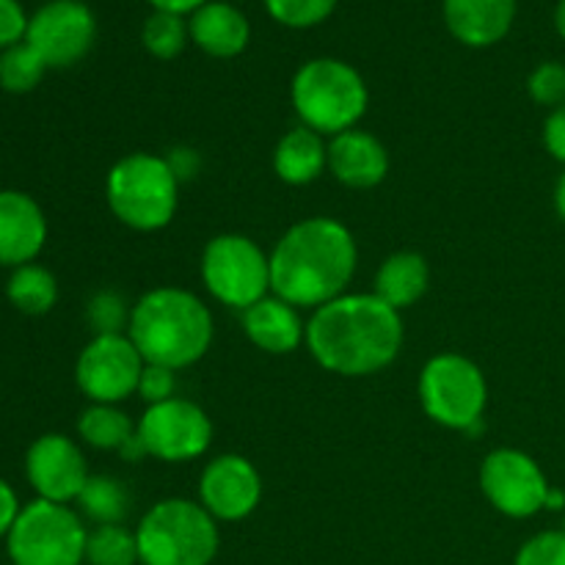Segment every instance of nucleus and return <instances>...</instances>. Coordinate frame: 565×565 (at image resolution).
<instances>
[{
  "label": "nucleus",
  "mask_w": 565,
  "mask_h": 565,
  "mask_svg": "<svg viewBox=\"0 0 565 565\" xmlns=\"http://www.w3.org/2000/svg\"><path fill=\"white\" fill-rule=\"evenodd\" d=\"M329 171L345 188L367 191L390 174V152L373 132L353 127L329 141Z\"/></svg>",
  "instance_id": "f3484780"
},
{
  "label": "nucleus",
  "mask_w": 565,
  "mask_h": 565,
  "mask_svg": "<svg viewBox=\"0 0 565 565\" xmlns=\"http://www.w3.org/2000/svg\"><path fill=\"white\" fill-rule=\"evenodd\" d=\"M105 199L119 224L136 232L166 230L180 204V177L171 169L169 158L130 152L110 166Z\"/></svg>",
  "instance_id": "39448f33"
},
{
  "label": "nucleus",
  "mask_w": 565,
  "mask_h": 565,
  "mask_svg": "<svg viewBox=\"0 0 565 565\" xmlns=\"http://www.w3.org/2000/svg\"><path fill=\"white\" fill-rule=\"evenodd\" d=\"M138 395L147 406L166 403L177 397V370L160 367V364H147L138 381Z\"/></svg>",
  "instance_id": "473e14b6"
},
{
  "label": "nucleus",
  "mask_w": 565,
  "mask_h": 565,
  "mask_svg": "<svg viewBox=\"0 0 565 565\" xmlns=\"http://www.w3.org/2000/svg\"><path fill=\"white\" fill-rule=\"evenodd\" d=\"M88 565H138L136 530L125 524H97L86 539Z\"/></svg>",
  "instance_id": "a878e982"
},
{
  "label": "nucleus",
  "mask_w": 565,
  "mask_h": 565,
  "mask_svg": "<svg viewBox=\"0 0 565 565\" xmlns=\"http://www.w3.org/2000/svg\"><path fill=\"white\" fill-rule=\"evenodd\" d=\"M20 511L22 508H20V502H17L14 489H11V486L0 478V539H6V535L11 533L17 516H20Z\"/></svg>",
  "instance_id": "c9c22d12"
},
{
  "label": "nucleus",
  "mask_w": 565,
  "mask_h": 565,
  "mask_svg": "<svg viewBox=\"0 0 565 565\" xmlns=\"http://www.w3.org/2000/svg\"><path fill=\"white\" fill-rule=\"evenodd\" d=\"M47 241V218L36 199L22 191H0V265L33 263Z\"/></svg>",
  "instance_id": "dca6fc26"
},
{
  "label": "nucleus",
  "mask_w": 565,
  "mask_h": 565,
  "mask_svg": "<svg viewBox=\"0 0 565 565\" xmlns=\"http://www.w3.org/2000/svg\"><path fill=\"white\" fill-rule=\"evenodd\" d=\"M191 42V31H188V17L169 14V11H152L143 20L141 28V44L152 58L171 61L182 55V50Z\"/></svg>",
  "instance_id": "bb28decb"
},
{
  "label": "nucleus",
  "mask_w": 565,
  "mask_h": 565,
  "mask_svg": "<svg viewBox=\"0 0 565 565\" xmlns=\"http://www.w3.org/2000/svg\"><path fill=\"white\" fill-rule=\"evenodd\" d=\"M6 296L22 315H47L58 301V281L47 268L28 263L14 268Z\"/></svg>",
  "instance_id": "393cba45"
},
{
  "label": "nucleus",
  "mask_w": 565,
  "mask_h": 565,
  "mask_svg": "<svg viewBox=\"0 0 565 565\" xmlns=\"http://www.w3.org/2000/svg\"><path fill=\"white\" fill-rule=\"evenodd\" d=\"M513 565H565V530L539 533L519 550Z\"/></svg>",
  "instance_id": "2f4dec72"
},
{
  "label": "nucleus",
  "mask_w": 565,
  "mask_h": 565,
  "mask_svg": "<svg viewBox=\"0 0 565 565\" xmlns=\"http://www.w3.org/2000/svg\"><path fill=\"white\" fill-rule=\"evenodd\" d=\"M25 475L36 491V500L58 502V505L75 502L86 480L92 478L81 447L64 434H44L28 447Z\"/></svg>",
  "instance_id": "2eb2a0df"
},
{
  "label": "nucleus",
  "mask_w": 565,
  "mask_h": 565,
  "mask_svg": "<svg viewBox=\"0 0 565 565\" xmlns=\"http://www.w3.org/2000/svg\"><path fill=\"white\" fill-rule=\"evenodd\" d=\"M243 331L252 340V345L270 353V356H285V353L298 351L307 342V323L301 320L298 307L274 296V292L243 312Z\"/></svg>",
  "instance_id": "6ab92c4d"
},
{
  "label": "nucleus",
  "mask_w": 565,
  "mask_h": 565,
  "mask_svg": "<svg viewBox=\"0 0 565 565\" xmlns=\"http://www.w3.org/2000/svg\"><path fill=\"white\" fill-rule=\"evenodd\" d=\"M199 502L215 522H243L263 502V475L237 452H224L204 467Z\"/></svg>",
  "instance_id": "4468645a"
},
{
  "label": "nucleus",
  "mask_w": 565,
  "mask_h": 565,
  "mask_svg": "<svg viewBox=\"0 0 565 565\" xmlns=\"http://www.w3.org/2000/svg\"><path fill=\"white\" fill-rule=\"evenodd\" d=\"M290 99L303 127L320 136L353 130L367 114L370 88L362 72L342 58H312L298 66Z\"/></svg>",
  "instance_id": "20e7f679"
},
{
  "label": "nucleus",
  "mask_w": 565,
  "mask_h": 565,
  "mask_svg": "<svg viewBox=\"0 0 565 565\" xmlns=\"http://www.w3.org/2000/svg\"><path fill=\"white\" fill-rule=\"evenodd\" d=\"M154 11H169V14H180V17H191L193 11L202 9L207 0H147Z\"/></svg>",
  "instance_id": "e433bc0d"
},
{
  "label": "nucleus",
  "mask_w": 565,
  "mask_h": 565,
  "mask_svg": "<svg viewBox=\"0 0 565 565\" xmlns=\"http://www.w3.org/2000/svg\"><path fill=\"white\" fill-rule=\"evenodd\" d=\"M132 307H127L125 296L116 290H99L88 298L86 320L92 326L94 337L103 334H127L130 329Z\"/></svg>",
  "instance_id": "c85d7f7f"
},
{
  "label": "nucleus",
  "mask_w": 565,
  "mask_h": 565,
  "mask_svg": "<svg viewBox=\"0 0 565 565\" xmlns=\"http://www.w3.org/2000/svg\"><path fill=\"white\" fill-rule=\"evenodd\" d=\"M544 147L555 160L565 163V105L552 108L544 121Z\"/></svg>",
  "instance_id": "f704fd0d"
},
{
  "label": "nucleus",
  "mask_w": 565,
  "mask_h": 565,
  "mask_svg": "<svg viewBox=\"0 0 565 565\" xmlns=\"http://www.w3.org/2000/svg\"><path fill=\"white\" fill-rule=\"evenodd\" d=\"M403 318L375 292H345L315 309L307 348L326 373L367 379L390 367L403 348Z\"/></svg>",
  "instance_id": "f257e3e1"
},
{
  "label": "nucleus",
  "mask_w": 565,
  "mask_h": 565,
  "mask_svg": "<svg viewBox=\"0 0 565 565\" xmlns=\"http://www.w3.org/2000/svg\"><path fill=\"white\" fill-rule=\"evenodd\" d=\"M356 263L353 232L329 215H312L292 224L270 252V292L315 312L345 296Z\"/></svg>",
  "instance_id": "f03ea898"
},
{
  "label": "nucleus",
  "mask_w": 565,
  "mask_h": 565,
  "mask_svg": "<svg viewBox=\"0 0 565 565\" xmlns=\"http://www.w3.org/2000/svg\"><path fill=\"white\" fill-rule=\"evenodd\" d=\"M83 516L94 524H125L130 511V491L114 475H92L77 497Z\"/></svg>",
  "instance_id": "b1692460"
},
{
  "label": "nucleus",
  "mask_w": 565,
  "mask_h": 565,
  "mask_svg": "<svg viewBox=\"0 0 565 565\" xmlns=\"http://www.w3.org/2000/svg\"><path fill=\"white\" fill-rule=\"evenodd\" d=\"M555 28L557 33L565 39V0H557V9H555Z\"/></svg>",
  "instance_id": "58836bf2"
},
{
  "label": "nucleus",
  "mask_w": 565,
  "mask_h": 565,
  "mask_svg": "<svg viewBox=\"0 0 565 565\" xmlns=\"http://www.w3.org/2000/svg\"><path fill=\"white\" fill-rule=\"evenodd\" d=\"M555 207L557 213H561V218L565 221V174L561 177V182H557L555 188Z\"/></svg>",
  "instance_id": "4c0bfd02"
},
{
  "label": "nucleus",
  "mask_w": 565,
  "mask_h": 565,
  "mask_svg": "<svg viewBox=\"0 0 565 565\" xmlns=\"http://www.w3.org/2000/svg\"><path fill=\"white\" fill-rule=\"evenodd\" d=\"M28 17L20 0H0V50L25 42Z\"/></svg>",
  "instance_id": "72a5a7b5"
},
{
  "label": "nucleus",
  "mask_w": 565,
  "mask_h": 565,
  "mask_svg": "<svg viewBox=\"0 0 565 565\" xmlns=\"http://www.w3.org/2000/svg\"><path fill=\"white\" fill-rule=\"evenodd\" d=\"M191 42L210 58H235L252 42L248 17L226 0H207L188 17Z\"/></svg>",
  "instance_id": "aec40b11"
},
{
  "label": "nucleus",
  "mask_w": 565,
  "mask_h": 565,
  "mask_svg": "<svg viewBox=\"0 0 565 565\" xmlns=\"http://www.w3.org/2000/svg\"><path fill=\"white\" fill-rule=\"evenodd\" d=\"M127 337L147 364L185 370L213 345V315L207 303L182 287H154L132 303Z\"/></svg>",
  "instance_id": "7ed1b4c3"
},
{
  "label": "nucleus",
  "mask_w": 565,
  "mask_h": 565,
  "mask_svg": "<svg viewBox=\"0 0 565 565\" xmlns=\"http://www.w3.org/2000/svg\"><path fill=\"white\" fill-rule=\"evenodd\" d=\"M480 491L494 511L511 519H530L550 502V480L533 456L513 447L489 452L480 467Z\"/></svg>",
  "instance_id": "f8f14e48"
},
{
  "label": "nucleus",
  "mask_w": 565,
  "mask_h": 565,
  "mask_svg": "<svg viewBox=\"0 0 565 565\" xmlns=\"http://www.w3.org/2000/svg\"><path fill=\"white\" fill-rule=\"evenodd\" d=\"M25 42L42 55L47 70H64L92 53L97 17L83 0H50L28 20Z\"/></svg>",
  "instance_id": "ddd939ff"
},
{
  "label": "nucleus",
  "mask_w": 565,
  "mask_h": 565,
  "mask_svg": "<svg viewBox=\"0 0 565 565\" xmlns=\"http://www.w3.org/2000/svg\"><path fill=\"white\" fill-rule=\"evenodd\" d=\"M86 527L70 505L33 500L6 535L14 565H81L86 561Z\"/></svg>",
  "instance_id": "6e6552de"
},
{
  "label": "nucleus",
  "mask_w": 565,
  "mask_h": 565,
  "mask_svg": "<svg viewBox=\"0 0 565 565\" xmlns=\"http://www.w3.org/2000/svg\"><path fill=\"white\" fill-rule=\"evenodd\" d=\"M143 367L147 362L127 334L94 337L77 356V390L92 403L119 406L130 395H138Z\"/></svg>",
  "instance_id": "9b49d317"
},
{
  "label": "nucleus",
  "mask_w": 565,
  "mask_h": 565,
  "mask_svg": "<svg viewBox=\"0 0 565 565\" xmlns=\"http://www.w3.org/2000/svg\"><path fill=\"white\" fill-rule=\"evenodd\" d=\"M141 565H210L218 555V522L202 502L160 500L136 527Z\"/></svg>",
  "instance_id": "423d86ee"
},
{
  "label": "nucleus",
  "mask_w": 565,
  "mask_h": 565,
  "mask_svg": "<svg viewBox=\"0 0 565 565\" xmlns=\"http://www.w3.org/2000/svg\"><path fill=\"white\" fill-rule=\"evenodd\" d=\"M530 97L546 108H561L565 105V64L561 61H544L535 66L527 77Z\"/></svg>",
  "instance_id": "7c9ffc66"
},
{
  "label": "nucleus",
  "mask_w": 565,
  "mask_h": 565,
  "mask_svg": "<svg viewBox=\"0 0 565 565\" xmlns=\"http://www.w3.org/2000/svg\"><path fill=\"white\" fill-rule=\"evenodd\" d=\"M202 281L215 301L246 312L270 296V254L237 232L210 237L202 252Z\"/></svg>",
  "instance_id": "1a4fd4ad"
},
{
  "label": "nucleus",
  "mask_w": 565,
  "mask_h": 565,
  "mask_svg": "<svg viewBox=\"0 0 565 565\" xmlns=\"http://www.w3.org/2000/svg\"><path fill=\"white\" fill-rule=\"evenodd\" d=\"M263 3L279 25L296 28V31L320 25L337 9V0H263Z\"/></svg>",
  "instance_id": "c756f323"
},
{
  "label": "nucleus",
  "mask_w": 565,
  "mask_h": 565,
  "mask_svg": "<svg viewBox=\"0 0 565 565\" xmlns=\"http://www.w3.org/2000/svg\"><path fill=\"white\" fill-rule=\"evenodd\" d=\"M329 169V143L326 136L298 125L279 138L274 149V171L292 188L312 185Z\"/></svg>",
  "instance_id": "412c9836"
},
{
  "label": "nucleus",
  "mask_w": 565,
  "mask_h": 565,
  "mask_svg": "<svg viewBox=\"0 0 565 565\" xmlns=\"http://www.w3.org/2000/svg\"><path fill=\"white\" fill-rule=\"evenodd\" d=\"M47 64L28 42L0 53V86L11 94H28L42 83Z\"/></svg>",
  "instance_id": "cd10ccee"
},
{
  "label": "nucleus",
  "mask_w": 565,
  "mask_h": 565,
  "mask_svg": "<svg viewBox=\"0 0 565 565\" xmlns=\"http://www.w3.org/2000/svg\"><path fill=\"white\" fill-rule=\"evenodd\" d=\"M447 31L467 47H491L511 33L516 0H445Z\"/></svg>",
  "instance_id": "a211bd4d"
},
{
  "label": "nucleus",
  "mask_w": 565,
  "mask_h": 565,
  "mask_svg": "<svg viewBox=\"0 0 565 565\" xmlns=\"http://www.w3.org/2000/svg\"><path fill=\"white\" fill-rule=\"evenodd\" d=\"M136 434L132 419L119 406H105L92 403L86 412L77 417V436L94 450H116L119 452Z\"/></svg>",
  "instance_id": "5701e85b"
},
{
  "label": "nucleus",
  "mask_w": 565,
  "mask_h": 565,
  "mask_svg": "<svg viewBox=\"0 0 565 565\" xmlns=\"http://www.w3.org/2000/svg\"><path fill=\"white\" fill-rule=\"evenodd\" d=\"M417 395L423 412L441 428L461 434H478L483 428L489 384L472 359L456 351L436 353L419 373Z\"/></svg>",
  "instance_id": "0eeeda50"
},
{
  "label": "nucleus",
  "mask_w": 565,
  "mask_h": 565,
  "mask_svg": "<svg viewBox=\"0 0 565 565\" xmlns=\"http://www.w3.org/2000/svg\"><path fill=\"white\" fill-rule=\"evenodd\" d=\"M428 259L417 252H395L381 263L379 274H375L373 292L386 307L403 312V309L414 307L428 292Z\"/></svg>",
  "instance_id": "4be33fe9"
},
{
  "label": "nucleus",
  "mask_w": 565,
  "mask_h": 565,
  "mask_svg": "<svg viewBox=\"0 0 565 565\" xmlns=\"http://www.w3.org/2000/svg\"><path fill=\"white\" fill-rule=\"evenodd\" d=\"M147 456L166 463H188L202 458L213 441V423L207 412L185 397L147 406L136 425Z\"/></svg>",
  "instance_id": "9d476101"
}]
</instances>
